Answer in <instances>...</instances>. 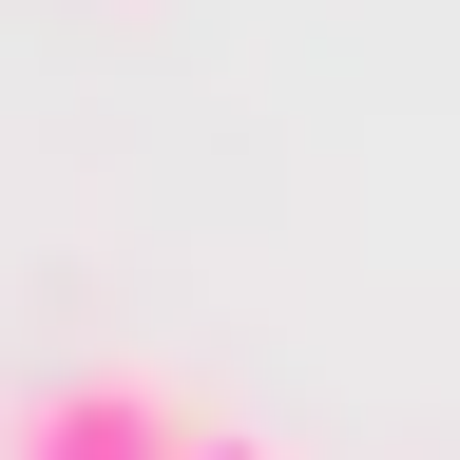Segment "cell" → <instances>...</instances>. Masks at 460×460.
<instances>
[{"label": "cell", "mask_w": 460, "mask_h": 460, "mask_svg": "<svg viewBox=\"0 0 460 460\" xmlns=\"http://www.w3.org/2000/svg\"><path fill=\"white\" fill-rule=\"evenodd\" d=\"M192 441H211V422H192L154 365H77V384L0 402V460H192Z\"/></svg>", "instance_id": "obj_1"}, {"label": "cell", "mask_w": 460, "mask_h": 460, "mask_svg": "<svg viewBox=\"0 0 460 460\" xmlns=\"http://www.w3.org/2000/svg\"><path fill=\"white\" fill-rule=\"evenodd\" d=\"M192 460H288V441H250V422H211V441H192Z\"/></svg>", "instance_id": "obj_2"}]
</instances>
